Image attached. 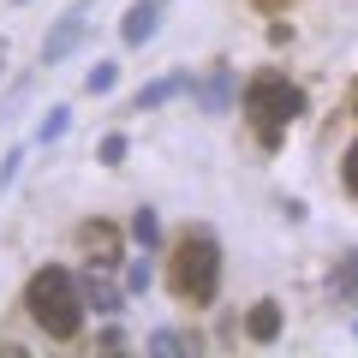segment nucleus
<instances>
[{
  "label": "nucleus",
  "mask_w": 358,
  "mask_h": 358,
  "mask_svg": "<svg viewBox=\"0 0 358 358\" xmlns=\"http://www.w3.org/2000/svg\"><path fill=\"white\" fill-rule=\"evenodd\" d=\"M24 305H30V317H36V329L48 334V341H72V334L84 329V299H78V281L66 275V268L30 275Z\"/></svg>",
  "instance_id": "f257e3e1"
},
{
  "label": "nucleus",
  "mask_w": 358,
  "mask_h": 358,
  "mask_svg": "<svg viewBox=\"0 0 358 358\" xmlns=\"http://www.w3.org/2000/svg\"><path fill=\"white\" fill-rule=\"evenodd\" d=\"M245 114L257 120V138L275 150V143H281V131L305 114V96H299V84L263 72V78H251V90H245Z\"/></svg>",
  "instance_id": "f03ea898"
},
{
  "label": "nucleus",
  "mask_w": 358,
  "mask_h": 358,
  "mask_svg": "<svg viewBox=\"0 0 358 358\" xmlns=\"http://www.w3.org/2000/svg\"><path fill=\"white\" fill-rule=\"evenodd\" d=\"M221 287V251L209 233H192V239L173 251V293L192 299V305H209Z\"/></svg>",
  "instance_id": "7ed1b4c3"
},
{
  "label": "nucleus",
  "mask_w": 358,
  "mask_h": 358,
  "mask_svg": "<svg viewBox=\"0 0 358 358\" xmlns=\"http://www.w3.org/2000/svg\"><path fill=\"white\" fill-rule=\"evenodd\" d=\"M78 251H84L96 268H114L120 263V233L108 227V221H84V227H78Z\"/></svg>",
  "instance_id": "20e7f679"
},
{
  "label": "nucleus",
  "mask_w": 358,
  "mask_h": 358,
  "mask_svg": "<svg viewBox=\"0 0 358 358\" xmlns=\"http://www.w3.org/2000/svg\"><path fill=\"white\" fill-rule=\"evenodd\" d=\"M78 42H84V18H78V13H66L60 24L48 30V42H42V66H54V60H66V54H72Z\"/></svg>",
  "instance_id": "39448f33"
},
{
  "label": "nucleus",
  "mask_w": 358,
  "mask_h": 358,
  "mask_svg": "<svg viewBox=\"0 0 358 358\" xmlns=\"http://www.w3.org/2000/svg\"><path fill=\"white\" fill-rule=\"evenodd\" d=\"M245 334H251L257 346L281 341V305H275V299H257V305H251V317H245Z\"/></svg>",
  "instance_id": "423d86ee"
},
{
  "label": "nucleus",
  "mask_w": 358,
  "mask_h": 358,
  "mask_svg": "<svg viewBox=\"0 0 358 358\" xmlns=\"http://www.w3.org/2000/svg\"><path fill=\"white\" fill-rule=\"evenodd\" d=\"M78 299H84V310H96V317H114V310H120V293L102 281V275H96V268L78 281Z\"/></svg>",
  "instance_id": "0eeeda50"
},
{
  "label": "nucleus",
  "mask_w": 358,
  "mask_h": 358,
  "mask_svg": "<svg viewBox=\"0 0 358 358\" xmlns=\"http://www.w3.org/2000/svg\"><path fill=\"white\" fill-rule=\"evenodd\" d=\"M155 13H162L155 0H138V6L126 13V24H120V36H126V48H143V42L155 36Z\"/></svg>",
  "instance_id": "6e6552de"
},
{
  "label": "nucleus",
  "mask_w": 358,
  "mask_h": 358,
  "mask_svg": "<svg viewBox=\"0 0 358 358\" xmlns=\"http://www.w3.org/2000/svg\"><path fill=\"white\" fill-rule=\"evenodd\" d=\"M185 84H192L185 72H167V78H155L150 90H138V102H131V108H138V114H143V108H162V102H173V96H179Z\"/></svg>",
  "instance_id": "1a4fd4ad"
},
{
  "label": "nucleus",
  "mask_w": 358,
  "mask_h": 358,
  "mask_svg": "<svg viewBox=\"0 0 358 358\" xmlns=\"http://www.w3.org/2000/svg\"><path fill=\"white\" fill-rule=\"evenodd\" d=\"M197 102H203V114H221V108L233 102V72H227V66H215V72H209V84H203V96H197Z\"/></svg>",
  "instance_id": "9d476101"
},
{
  "label": "nucleus",
  "mask_w": 358,
  "mask_h": 358,
  "mask_svg": "<svg viewBox=\"0 0 358 358\" xmlns=\"http://www.w3.org/2000/svg\"><path fill=\"white\" fill-rule=\"evenodd\" d=\"M114 84H120V66H114V60H96V66H90V78H84L90 96H108Z\"/></svg>",
  "instance_id": "9b49d317"
},
{
  "label": "nucleus",
  "mask_w": 358,
  "mask_h": 358,
  "mask_svg": "<svg viewBox=\"0 0 358 358\" xmlns=\"http://www.w3.org/2000/svg\"><path fill=\"white\" fill-rule=\"evenodd\" d=\"M334 299H346V305H358V251L341 263V275H334Z\"/></svg>",
  "instance_id": "f8f14e48"
},
{
  "label": "nucleus",
  "mask_w": 358,
  "mask_h": 358,
  "mask_svg": "<svg viewBox=\"0 0 358 358\" xmlns=\"http://www.w3.org/2000/svg\"><path fill=\"white\" fill-rule=\"evenodd\" d=\"M150 352H197V341L179 329H162V334H150Z\"/></svg>",
  "instance_id": "ddd939ff"
},
{
  "label": "nucleus",
  "mask_w": 358,
  "mask_h": 358,
  "mask_svg": "<svg viewBox=\"0 0 358 358\" xmlns=\"http://www.w3.org/2000/svg\"><path fill=\"white\" fill-rule=\"evenodd\" d=\"M131 239H138V245H143V251H150V245H155V239H162V221H155V215H150V209H138V215H131Z\"/></svg>",
  "instance_id": "4468645a"
},
{
  "label": "nucleus",
  "mask_w": 358,
  "mask_h": 358,
  "mask_svg": "<svg viewBox=\"0 0 358 358\" xmlns=\"http://www.w3.org/2000/svg\"><path fill=\"white\" fill-rule=\"evenodd\" d=\"M66 126H72V114H66V108H54V114L42 120V131H36V138H42V143H54V138H60Z\"/></svg>",
  "instance_id": "2eb2a0df"
},
{
  "label": "nucleus",
  "mask_w": 358,
  "mask_h": 358,
  "mask_svg": "<svg viewBox=\"0 0 358 358\" xmlns=\"http://www.w3.org/2000/svg\"><path fill=\"white\" fill-rule=\"evenodd\" d=\"M126 293H150V263H131L126 268Z\"/></svg>",
  "instance_id": "dca6fc26"
},
{
  "label": "nucleus",
  "mask_w": 358,
  "mask_h": 358,
  "mask_svg": "<svg viewBox=\"0 0 358 358\" xmlns=\"http://www.w3.org/2000/svg\"><path fill=\"white\" fill-rule=\"evenodd\" d=\"M341 179H346V192L358 197V143H352V150H346V162H341Z\"/></svg>",
  "instance_id": "f3484780"
},
{
  "label": "nucleus",
  "mask_w": 358,
  "mask_h": 358,
  "mask_svg": "<svg viewBox=\"0 0 358 358\" xmlns=\"http://www.w3.org/2000/svg\"><path fill=\"white\" fill-rule=\"evenodd\" d=\"M126 150H131L126 138H108V143H102V162H108V167H114V162H126Z\"/></svg>",
  "instance_id": "a211bd4d"
},
{
  "label": "nucleus",
  "mask_w": 358,
  "mask_h": 358,
  "mask_svg": "<svg viewBox=\"0 0 358 358\" xmlns=\"http://www.w3.org/2000/svg\"><path fill=\"white\" fill-rule=\"evenodd\" d=\"M257 6H263V13H281V6H287V0H257Z\"/></svg>",
  "instance_id": "6ab92c4d"
},
{
  "label": "nucleus",
  "mask_w": 358,
  "mask_h": 358,
  "mask_svg": "<svg viewBox=\"0 0 358 358\" xmlns=\"http://www.w3.org/2000/svg\"><path fill=\"white\" fill-rule=\"evenodd\" d=\"M352 114H358V96H352Z\"/></svg>",
  "instance_id": "aec40b11"
},
{
  "label": "nucleus",
  "mask_w": 358,
  "mask_h": 358,
  "mask_svg": "<svg viewBox=\"0 0 358 358\" xmlns=\"http://www.w3.org/2000/svg\"><path fill=\"white\" fill-rule=\"evenodd\" d=\"M18 6H24V0H18Z\"/></svg>",
  "instance_id": "412c9836"
}]
</instances>
